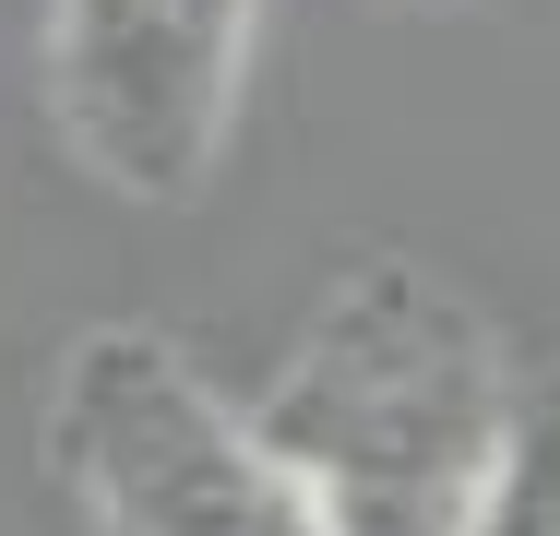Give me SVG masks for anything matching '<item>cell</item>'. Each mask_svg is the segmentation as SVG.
<instances>
[{
    "instance_id": "3",
    "label": "cell",
    "mask_w": 560,
    "mask_h": 536,
    "mask_svg": "<svg viewBox=\"0 0 560 536\" xmlns=\"http://www.w3.org/2000/svg\"><path fill=\"white\" fill-rule=\"evenodd\" d=\"M262 0H48V119L119 203H203Z\"/></svg>"
},
{
    "instance_id": "2",
    "label": "cell",
    "mask_w": 560,
    "mask_h": 536,
    "mask_svg": "<svg viewBox=\"0 0 560 536\" xmlns=\"http://www.w3.org/2000/svg\"><path fill=\"white\" fill-rule=\"evenodd\" d=\"M48 477L96 536H335L275 429L215 394L155 322L72 334L48 382Z\"/></svg>"
},
{
    "instance_id": "4",
    "label": "cell",
    "mask_w": 560,
    "mask_h": 536,
    "mask_svg": "<svg viewBox=\"0 0 560 536\" xmlns=\"http://www.w3.org/2000/svg\"><path fill=\"white\" fill-rule=\"evenodd\" d=\"M465 536H560V382L525 394V429H513V465L489 489V513Z\"/></svg>"
},
{
    "instance_id": "1",
    "label": "cell",
    "mask_w": 560,
    "mask_h": 536,
    "mask_svg": "<svg viewBox=\"0 0 560 536\" xmlns=\"http://www.w3.org/2000/svg\"><path fill=\"white\" fill-rule=\"evenodd\" d=\"M525 394L537 382H513V346L453 275L370 250L311 299L250 418L311 477L335 536H465L513 465Z\"/></svg>"
}]
</instances>
